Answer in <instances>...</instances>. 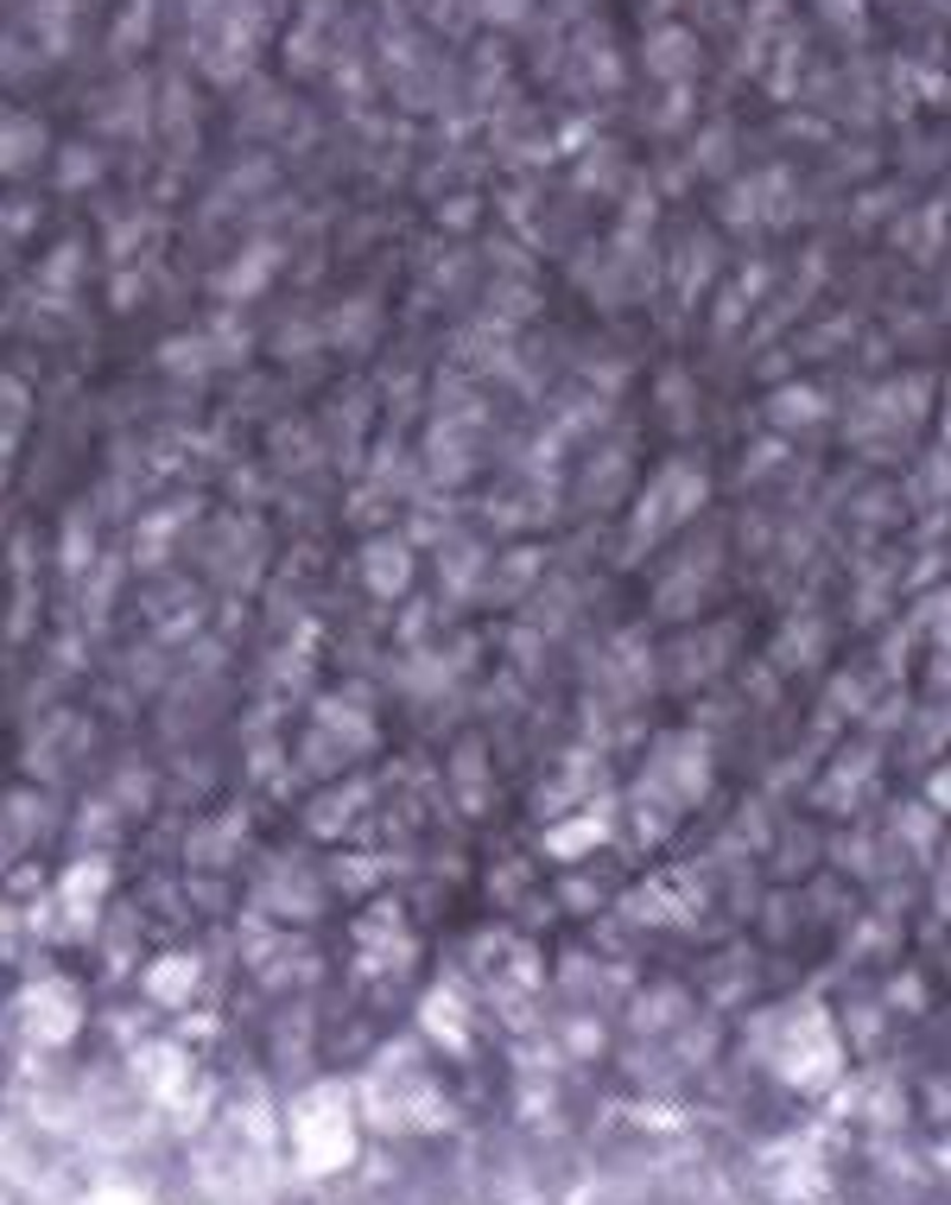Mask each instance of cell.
<instances>
[{"label":"cell","instance_id":"1","mask_svg":"<svg viewBox=\"0 0 951 1205\" xmlns=\"http://www.w3.org/2000/svg\"><path fill=\"white\" fill-rule=\"evenodd\" d=\"M692 39H685V32H660V39H653V71H660V77H667V71H692Z\"/></svg>","mask_w":951,"mask_h":1205}]
</instances>
